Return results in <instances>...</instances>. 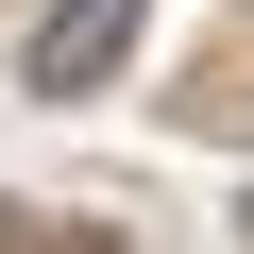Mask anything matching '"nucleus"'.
<instances>
[{"label": "nucleus", "mask_w": 254, "mask_h": 254, "mask_svg": "<svg viewBox=\"0 0 254 254\" xmlns=\"http://www.w3.org/2000/svg\"><path fill=\"white\" fill-rule=\"evenodd\" d=\"M119 51H136V0H51L17 68H34V102H85V85L119 68Z\"/></svg>", "instance_id": "nucleus-1"}]
</instances>
